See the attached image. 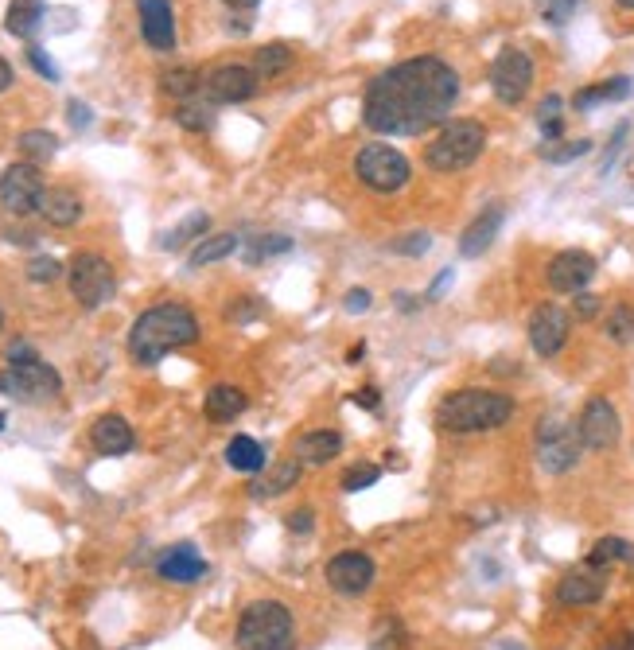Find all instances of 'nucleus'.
<instances>
[{
    "label": "nucleus",
    "instance_id": "nucleus-8",
    "mask_svg": "<svg viewBox=\"0 0 634 650\" xmlns=\"http://www.w3.org/2000/svg\"><path fill=\"white\" fill-rule=\"evenodd\" d=\"M533 448H537V464H541L545 475H568V471L580 464V456H584L576 421H564L557 413H545L537 421Z\"/></svg>",
    "mask_w": 634,
    "mask_h": 650
},
{
    "label": "nucleus",
    "instance_id": "nucleus-2",
    "mask_svg": "<svg viewBox=\"0 0 634 650\" xmlns=\"http://www.w3.org/2000/svg\"><path fill=\"white\" fill-rule=\"evenodd\" d=\"M199 339H203L199 316H195L187 304L168 300V304L144 308L141 316L133 320L125 347H129V359L137 362V366H156V362L168 359L172 351L195 347Z\"/></svg>",
    "mask_w": 634,
    "mask_h": 650
},
{
    "label": "nucleus",
    "instance_id": "nucleus-32",
    "mask_svg": "<svg viewBox=\"0 0 634 650\" xmlns=\"http://www.w3.org/2000/svg\"><path fill=\"white\" fill-rule=\"evenodd\" d=\"M619 561H634V545L627 538H599L592 549H588V557H584V565H592V569H611V565H619Z\"/></svg>",
    "mask_w": 634,
    "mask_h": 650
},
{
    "label": "nucleus",
    "instance_id": "nucleus-16",
    "mask_svg": "<svg viewBox=\"0 0 634 650\" xmlns=\"http://www.w3.org/2000/svg\"><path fill=\"white\" fill-rule=\"evenodd\" d=\"M596 269L599 261L588 250H561L553 253L549 265H545V285L553 292H561V296H576V292H584L592 285Z\"/></svg>",
    "mask_w": 634,
    "mask_h": 650
},
{
    "label": "nucleus",
    "instance_id": "nucleus-4",
    "mask_svg": "<svg viewBox=\"0 0 634 650\" xmlns=\"http://www.w3.org/2000/svg\"><path fill=\"white\" fill-rule=\"evenodd\" d=\"M483 148H487V125L475 117H456V121H444L436 137L424 145V164L440 176H456L483 156Z\"/></svg>",
    "mask_w": 634,
    "mask_h": 650
},
{
    "label": "nucleus",
    "instance_id": "nucleus-29",
    "mask_svg": "<svg viewBox=\"0 0 634 650\" xmlns=\"http://www.w3.org/2000/svg\"><path fill=\"white\" fill-rule=\"evenodd\" d=\"M207 234H211V215H207V211H191L179 226H172V230L160 238V250L176 253V250H183V246H191V242H203Z\"/></svg>",
    "mask_w": 634,
    "mask_h": 650
},
{
    "label": "nucleus",
    "instance_id": "nucleus-31",
    "mask_svg": "<svg viewBox=\"0 0 634 650\" xmlns=\"http://www.w3.org/2000/svg\"><path fill=\"white\" fill-rule=\"evenodd\" d=\"M160 90L183 106V102H191L203 90V74L195 71V67H172V71L160 74Z\"/></svg>",
    "mask_w": 634,
    "mask_h": 650
},
{
    "label": "nucleus",
    "instance_id": "nucleus-61",
    "mask_svg": "<svg viewBox=\"0 0 634 650\" xmlns=\"http://www.w3.org/2000/svg\"><path fill=\"white\" fill-rule=\"evenodd\" d=\"M4 425H8V417H4V413H0V433H4Z\"/></svg>",
    "mask_w": 634,
    "mask_h": 650
},
{
    "label": "nucleus",
    "instance_id": "nucleus-13",
    "mask_svg": "<svg viewBox=\"0 0 634 650\" xmlns=\"http://www.w3.org/2000/svg\"><path fill=\"white\" fill-rule=\"evenodd\" d=\"M526 335L537 359H557L568 347V339H572V312H564L561 304L545 300V304H537L529 312Z\"/></svg>",
    "mask_w": 634,
    "mask_h": 650
},
{
    "label": "nucleus",
    "instance_id": "nucleus-12",
    "mask_svg": "<svg viewBox=\"0 0 634 650\" xmlns=\"http://www.w3.org/2000/svg\"><path fill=\"white\" fill-rule=\"evenodd\" d=\"M576 433H580L584 452H611L623 440V417H619L615 401L603 394L584 401V409L576 417Z\"/></svg>",
    "mask_w": 634,
    "mask_h": 650
},
{
    "label": "nucleus",
    "instance_id": "nucleus-15",
    "mask_svg": "<svg viewBox=\"0 0 634 650\" xmlns=\"http://www.w3.org/2000/svg\"><path fill=\"white\" fill-rule=\"evenodd\" d=\"M323 577L327 584L339 592V596H366L370 588H374V580H378V565H374V557L370 553H362V549H343V553H335L327 565H323Z\"/></svg>",
    "mask_w": 634,
    "mask_h": 650
},
{
    "label": "nucleus",
    "instance_id": "nucleus-51",
    "mask_svg": "<svg viewBox=\"0 0 634 650\" xmlns=\"http://www.w3.org/2000/svg\"><path fill=\"white\" fill-rule=\"evenodd\" d=\"M67 121H71L74 133H82V129H90L94 113H90V106H86V102H71V106H67Z\"/></svg>",
    "mask_w": 634,
    "mask_h": 650
},
{
    "label": "nucleus",
    "instance_id": "nucleus-58",
    "mask_svg": "<svg viewBox=\"0 0 634 650\" xmlns=\"http://www.w3.org/2000/svg\"><path fill=\"white\" fill-rule=\"evenodd\" d=\"M362 359H366V343H354L351 351H347V362H351V366H358Z\"/></svg>",
    "mask_w": 634,
    "mask_h": 650
},
{
    "label": "nucleus",
    "instance_id": "nucleus-41",
    "mask_svg": "<svg viewBox=\"0 0 634 650\" xmlns=\"http://www.w3.org/2000/svg\"><path fill=\"white\" fill-rule=\"evenodd\" d=\"M63 273H67L63 261H55V257H47V253L28 261V281H32V285H55Z\"/></svg>",
    "mask_w": 634,
    "mask_h": 650
},
{
    "label": "nucleus",
    "instance_id": "nucleus-10",
    "mask_svg": "<svg viewBox=\"0 0 634 650\" xmlns=\"http://www.w3.org/2000/svg\"><path fill=\"white\" fill-rule=\"evenodd\" d=\"M487 78H491L494 98H498L502 106H522L529 98V90H533L537 67H533L526 47H502V51L494 55Z\"/></svg>",
    "mask_w": 634,
    "mask_h": 650
},
{
    "label": "nucleus",
    "instance_id": "nucleus-54",
    "mask_svg": "<svg viewBox=\"0 0 634 650\" xmlns=\"http://www.w3.org/2000/svg\"><path fill=\"white\" fill-rule=\"evenodd\" d=\"M354 405H358V409H378V405H382V394H378L374 386H362V390L354 394Z\"/></svg>",
    "mask_w": 634,
    "mask_h": 650
},
{
    "label": "nucleus",
    "instance_id": "nucleus-35",
    "mask_svg": "<svg viewBox=\"0 0 634 650\" xmlns=\"http://www.w3.org/2000/svg\"><path fill=\"white\" fill-rule=\"evenodd\" d=\"M537 125H541V137L545 145H557L564 137V98L561 94H545L541 106H537Z\"/></svg>",
    "mask_w": 634,
    "mask_h": 650
},
{
    "label": "nucleus",
    "instance_id": "nucleus-48",
    "mask_svg": "<svg viewBox=\"0 0 634 650\" xmlns=\"http://www.w3.org/2000/svg\"><path fill=\"white\" fill-rule=\"evenodd\" d=\"M39 351L28 343V339H12L8 351H4V366H24V362H36Z\"/></svg>",
    "mask_w": 634,
    "mask_h": 650
},
{
    "label": "nucleus",
    "instance_id": "nucleus-14",
    "mask_svg": "<svg viewBox=\"0 0 634 650\" xmlns=\"http://www.w3.org/2000/svg\"><path fill=\"white\" fill-rule=\"evenodd\" d=\"M261 78L246 63H218L203 74V98L211 106H242L257 94Z\"/></svg>",
    "mask_w": 634,
    "mask_h": 650
},
{
    "label": "nucleus",
    "instance_id": "nucleus-23",
    "mask_svg": "<svg viewBox=\"0 0 634 650\" xmlns=\"http://www.w3.org/2000/svg\"><path fill=\"white\" fill-rule=\"evenodd\" d=\"M39 215H43L47 226L67 230L82 218V195L74 187H47L43 199H39Z\"/></svg>",
    "mask_w": 634,
    "mask_h": 650
},
{
    "label": "nucleus",
    "instance_id": "nucleus-39",
    "mask_svg": "<svg viewBox=\"0 0 634 650\" xmlns=\"http://www.w3.org/2000/svg\"><path fill=\"white\" fill-rule=\"evenodd\" d=\"M409 647V631L401 627V619L393 615H382L374 635H370V650H405Z\"/></svg>",
    "mask_w": 634,
    "mask_h": 650
},
{
    "label": "nucleus",
    "instance_id": "nucleus-3",
    "mask_svg": "<svg viewBox=\"0 0 634 650\" xmlns=\"http://www.w3.org/2000/svg\"><path fill=\"white\" fill-rule=\"evenodd\" d=\"M518 401L506 390H491V386H463L452 390L436 401V429L452 436H479V433H498L514 421Z\"/></svg>",
    "mask_w": 634,
    "mask_h": 650
},
{
    "label": "nucleus",
    "instance_id": "nucleus-28",
    "mask_svg": "<svg viewBox=\"0 0 634 650\" xmlns=\"http://www.w3.org/2000/svg\"><path fill=\"white\" fill-rule=\"evenodd\" d=\"M43 24V0H12L4 12V32L16 39H32Z\"/></svg>",
    "mask_w": 634,
    "mask_h": 650
},
{
    "label": "nucleus",
    "instance_id": "nucleus-38",
    "mask_svg": "<svg viewBox=\"0 0 634 650\" xmlns=\"http://www.w3.org/2000/svg\"><path fill=\"white\" fill-rule=\"evenodd\" d=\"M172 117H176L179 129H187V133H211V129H214L211 102H183Z\"/></svg>",
    "mask_w": 634,
    "mask_h": 650
},
{
    "label": "nucleus",
    "instance_id": "nucleus-1",
    "mask_svg": "<svg viewBox=\"0 0 634 650\" xmlns=\"http://www.w3.org/2000/svg\"><path fill=\"white\" fill-rule=\"evenodd\" d=\"M459 71L440 55H409L374 74L362 90V125L378 137H421L452 121Z\"/></svg>",
    "mask_w": 634,
    "mask_h": 650
},
{
    "label": "nucleus",
    "instance_id": "nucleus-40",
    "mask_svg": "<svg viewBox=\"0 0 634 650\" xmlns=\"http://www.w3.org/2000/svg\"><path fill=\"white\" fill-rule=\"evenodd\" d=\"M382 479V464H370V460H362V464H354V468L343 471V491L347 495H358V491H370L374 483Z\"/></svg>",
    "mask_w": 634,
    "mask_h": 650
},
{
    "label": "nucleus",
    "instance_id": "nucleus-56",
    "mask_svg": "<svg viewBox=\"0 0 634 650\" xmlns=\"http://www.w3.org/2000/svg\"><path fill=\"white\" fill-rule=\"evenodd\" d=\"M421 304H424V296H421V300H413L409 292H401V296H397V308H401V312H417Z\"/></svg>",
    "mask_w": 634,
    "mask_h": 650
},
{
    "label": "nucleus",
    "instance_id": "nucleus-44",
    "mask_svg": "<svg viewBox=\"0 0 634 650\" xmlns=\"http://www.w3.org/2000/svg\"><path fill=\"white\" fill-rule=\"evenodd\" d=\"M389 250L401 253V257H424V253L432 250V234H428V230H409L405 238L389 242Z\"/></svg>",
    "mask_w": 634,
    "mask_h": 650
},
{
    "label": "nucleus",
    "instance_id": "nucleus-60",
    "mask_svg": "<svg viewBox=\"0 0 634 650\" xmlns=\"http://www.w3.org/2000/svg\"><path fill=\"white\" fill-rule=\"evenodd\" d=\"M615 4H619L623 12H634V0H615Z\"/></svg>",
    "mask_w": 634,
    "mask_h": 650
},
{
    "label": "nucleus",
    "instance_id": "nucleus-20",
    "mask_svg": "<svg viewBox=\"0 0 634 650\" xmlns=\"http://www.w3.org/2000/svg\"><path fill=\"white\" fill-rule=\"evenodd\" d=\"M502 218H506V211H502L498 203H491L487 211H479V215L471 218V222L463 226V234H459V257L475 261V257H483V253L491 250L498 230H502Z\"/></svg>",
    "mask_w": 634,
    "mask_h": 650
},
{
    "label": "nucleus",
    "instance_id": "nucleus-21",
    "mask_svg": "<svg viewBox=\"0 0 634 650\" xmlns=\"http://www.w3.org/2000/svg\"><path fill=\"white\" fill-rule=\"evenodd\" d=\"M90 444H94L98 456H129L133 444H137V433L121 413H102L90 425Z\"/></svg>",
    "mask_w": 634,
    "mask_h": 650
},
{
    "label": "nucleus",
    "instance_id": "nucleus-57",
    "mask_svg": "<svg viewBox=\"0 0 634 650\" xmlns=\"http://www.w3.org/2000/svg\"><path fill=\"white\" fill-rule=\"evenodd\" d=\"M222 4H226V8H234V12H253L261 0H222Z\"/></svg>",
    "mask_w": 634,
    "mask_h": 650
},
{
    "label": "nucleus",
    "instance_id": "nucleus-55",
    "mask_svg": "<svg viewBox=\"0 0 634 650\" xmlns=\"http://www.w3.org/2000/svg\"><path fill=\"white\" fill-rule=\"evenodd\" d=\"M12 82H16V71H12V63L0 55V94H8V90H12Z\"/></svg>",
    "mask_w": 634,
    "mask_h": 650
},
{
    "label": "nucleus",
    "instance_id": "nucleus-47",
    "mask_svg": "<svg viewBox=\"0 0 634 650\" xmlns=\"http://www.w3.org/2000/svg\"><path fill=\"white\" fill-rule=\"evenodd\" d=\"M28 63H32V71L43 74L47 82H59V67L51 63V55H47L39 43H28Z\"/></svg>",
    "mask_w": 634,
    "mask_h": 650
},
{
    "label": "nucleus",
    "instance_id": "nucleus-46",
    "mask_svg": "<svg viewBox=\"0 0 634 650\" xmlns=\"http://www.w3.org/2000/svg\"><path fill=\"white\" fill-rule=\"evenodd\" d=\"M284 526H288V534H312L316 510H312V506H296V510L284 514Z\"/></svg>",
    "mask_w": 634,
    "mask_h": 650
},
{
    "label": "nucleus",
    "instance_id": "nucleus-50",
    "mask_svg": "<svg viewBox=\"0 0 634 650\" xmlns=\"http://www.w3.org/2000/svg\"><path fill=\"white\" fill-rule=\"evenodd\" d=\"M576 4H580V0H549V4H545V20H549V24H568L572 12H576Z\"/></svg>",
    "mask_w": 634,
    "mask_h": 650
},
{
    "label": "nucleus",
    "instance_id": "nucleus-25",
    "mask_svg": "<svg viewBox=\"0 0 634 650\" xmlns=\"http://www.w3.org/2000/svg\"><path fill=\"white\" fill-rule=\"evenodd\" d=\"M627 94H631V78H627V74H615V78H607V82H599V86L576 90V94H572V109L592 113V109L603 106V102H623Z\"/></svg>",
    "mask_w": 634,
    "mask_h": 650
},
{
    "label": "nucleus",
    "instance_id": "nucleus-7",
    "mask_svg": "<svg viewBox=\"0 0 634 650\" xmlns=\"http://www.w3.org/2000/svg\"><path fill=\"white\" fill-rule=\"evenodd\" d=\"M67 285H71V296L78 308L98 312L117 296V273H113L109 257L94 250H78L71 257V265H67Z\"/></svg>",
    "mask_w": 634,
    "mask_h": 650
},
{
    "label": "nucleus",
    "instance_id": "nucleus-24",
    "mask_svg": "<svg viewBox=\"0 0 634 650\" xmlns=\"http://www.w3.org/2000/svg\"><path fill=\"white\" fill-rule=\"evenodd\" d=\"M339 452H343V433H335V429H312V433H304L296 440V460L304 468H323Z\"/></svg>",
    "mask_w": 634,
    "mask_h": 650
},
{
    "label": "nucleus",
    "instance_id": "nucleus-42",
    "mask_svg": "<svg viewBox=\"0 0 634 650\" xmlns=\"http://www.w3.org/2000/svg\"><path fill=\"white\" fill-rule=\"evenodd\" d=\"M261 312H265V304L246 292V296H234V300H230L226 320H230V324H253V320H261Z\"/></svg>",
    "mask_w": 634,
    "mask_h": 650
},
{
    "label": "nucleus",
    "instance_id": "nucleus-22",
    "mask_svg": "<svg viewBox=\"0 0 634 650\" xmlns=\"http://www.w3.org/2000/svg\"><path fill=\"white\" fill-rule=\"evenodd\" d=\"M246 409H249L246 390L234 386V382H214L211 390H207V398H203V417H207L211 425H230V421H238Z\"/></svg>",
    "mask_w": 634,
    "mask_h": 650
},
{
    "label": "nucleus",
    "instance_id": "nucleus-6",
    "mask_svg": "<svg viewBox=\"0 0 634 650\" xmlns=\"http://www.w3.org/2000/svg\"><path fill=\"white\" fill-rule=\"evenodd\" d=\"M351 168H354V180L362 183V187H370L374 195H397V191H405L409 180H413L409 156L401 148L382 145V141L358 148Z\"/></svg>",
    "mask_w": 634,
    "mask_h": 650
},
{
    "label": "nucleus",
    "instance_id": "nucleus-36",
    "mask_svg": "<svg viewBox=\"0 0 634 650\" xmlns=\"http://www.w3.org/2000/svg\"><path fill=\"white\" fill-rule=\"evenodd\" d=\"M603 335L615 347H634V304H615L603 316Z\"/></svg>",
    "mask_w": 634,
    "mask_h": 650
},
{
    "label": "nucleus",
    "instance_id": "nucleus-18",
    "mask_svg": "<svg viewBox=\"0 0 634 650\" xmlns=\"http://www.w3.org/2000/svg\"><path fill=\"white\" fill-rule=\"evenodd\" d=\"M603 592H607V577H603V569L584 565V569L564 573L553 596H557L561 608H592V604L603 600Z\"/></svg>",
    "mask_w": 634,
    "mask_h": 650
},
{
    "label": "nucleus",
    "instance_id": "nucleus-62",
    "mask_svg": "<svg viewBox=\"0 0 634 650\" xmlns=\"http://www.w3.org/2000/svg\"><path fill=\"white\" fill-rule=\"evenodd\" d=\"M0 331H4V312H0Z\"/></svg>",
    "mask_w": 634,
    "mask_h": 650
},
{
    "label": "nucleus",
    "instance_id": "nucleus-27",
    "mask_svg": "<svg viewBox=\"0 0 634 650\" xmlns=\"http://www.w3.org/2000/svg\"><path fill=\"white\" fill-rule=\"evenodd\" d=\"M300 475H304V464H300V460H281L269 475H261V479L249 487V495H253V499H277V495L292 491V487L300 483Z\"/></svg>",
    "mask_w": 634,
    "mask_h": 650
},
{
    "label": "nucleus",
    "instance_id": "nucleus-5",
    "mask_svg": "<svg viewBox=\"0 0 634 650\" xmlns=\"http://www.w3.org/2000/svg\"><path fill=\"white\" fill-rule=\"evenodd\" d=\"M238 650H296V619L281 600H253L234 631Z\"/></svg>",
    "mask_w": 634,
    "mask_h": 650
},
{
    "label": "nucleus",
    "instance_id": "nucleus-52",
    "mask_svg": "<svg viewBox=\"0 0 634 650\" xmlns=\"http://www.w3.org/2000/svg\"><path fill=\"white\" fill-rule=\"evenodd\" d=\"M452 277H456V269H444V273H440V277H436V281L428 285V292H424V300H428V304H436V300L444 296V289L452 285Z\"/></svg>",
    "mask_w": 634,
    "mask_h": 650
},
{
    "label": "nucleus",
    "instance_id": "nucleus-34",
    "mask_svg": "<svg viewBox=\"0 0 634 650\" xmlns=\"http://www.w3.org/2000/svg\"><path fill=\"white\" fill-rule=\"evenodd\" d=\"M288 67H292V47H288V43H265V47H257V55H253V71H257V78H281Z\"/></svg>",
    "mask_w": 634,
    "mask_h": 650
},
{
    "label": "nucleus",
    "instance_id": "nucleus-17",
    "mask_svg": "<svg viewBox=\"0 0 634 650\" xmlns=\"http://www.w3.org/2000/svg\"><path fill=\"white\" fill-rule=\"evenodd\" d=\"M137 24H141V39L152 51H160V55L176 51V8H172V0H137Z\"/></svg>",
    "mask_w": 634,
    "mask_h": 650
},
{
    "label": "nucleus",
    "instance_id": "nucleus-9",
    "mask_svg": "<svg viewBox=\"0 0 634 650\" xmlns=\"http://www.w3.org/2000/svg\"><path fill=\"white\" fill-rule=\"evenodd\" d=\"M0 394L20 405H47L63 394V374L51 362H24V366H4L0 370Z\"/></svg>",
    "mask_w": 634,
    "mask_h": 650
},
{
    "label": "nucleus",
    "instance_id": "nucleus-37",
    "mask_svg": "<svg viewBox=\"0 0 634 650\" xmlns=\"http://www.w3.org/2000/svg\"><path fill=\"white\" fill-rule=\"evenodd\" d=\"M292 238L288 234H257L253 242L246 246V265H261L269 257H281V253H292Z\"/></svg>",
    "mask_w": 634,
    "mask_h": 650
},
{
    "label": "nucleus",
    "instance_id": "nucleus-43",
    "mask_svg": "<svg viewBox=\"0 0 634 650\" xmlns=\"http://www.w3.org/2000/svg\"><path fill=\"white\" fill-rule=\"evenodd\" d=\"M584 152H592V141H584V137H580V141H568V145H561V141H557V145H541V156H545L549 164H572V160H580Z\"/></svg>",
    "mask_w": 634,
    "mask_h": 650
},
{
    "label": "nucleus",
    "instance_id": "nucleus-59",
    "mask_svg": "<svg viewBox=\"0 0 634 650\" xmlns=\"http://www.w3.org/2000/svg\"><path fill=\"white\" fill-rule=\"evenodd\" d=\"M619 639H623V643H615L611 650H634V635H619Z\"/></svg>",
    "mask_w": 634,
    "mask_h": 650
},
{
    "label": "nucleus",
    "instance_id": "nucleus-33",
    "mask_svg": "<svg viewBox=\"0 0 634 650\" xmlns=\"http://www.w3.org/2000/svg\"><path fill=\"white\" fill-rule=\"evenodd\" d=\"M16 148H20L24 160L43 164V160H51V156L59 152V137H55L51 129H24V133L16 137Z\"/></svg>",
    "mask_w": 634,
    "mask_h": 650
},
{
    "label": "nucleus",
    "instance_id": "nucleus-45",
    "mask_svg": "<svg viewBox=\"0 0 634 650\" xmlns=\"http://www.w3.org/2000/svg\"><path fill=\"white\" fill-rule=\"evenodd\" d=\"M599 312H603V300H599L596 292H576L572 296V320H580V324H588V320H596Z\"/></svg>",
    "mask_w": 634,
    "mask_h": 650
},
{
    "label": "nucleus",
    "instance_id": "nucleus-19",
    "mask_svg": "<svg viewBox=\"0 0 634 650\" xmlns=\"http://www.w3.org/2000/svg\"><path fill=\"white\" fill-rule=\"evenodd\" d=\"M156 577L168 580V584H199V580L207 577V561H203V553L191 542H179L160 553Z\"/></svg>",
    "mask_w": 634,
    "mask_h": 650
},
{
    "label": "nucleus",
    "instance_id": "nucleus-11",
    "mask_svg": "<svg viewBox=\"0 0 634 650\" xmlns=\"http://www.w3.org/2000/svg\"><path fill=\"white\" fill-rule=\"evenodd\" d=\"M43 191H47V183H43L39 164H32V160H16L0 172V207L12 218L39 215Z\"/></svg>",
    "mask_w": 634,
    "mask_h": 650
},
{
    "label": "nucleus",
    "instance_id": "nucleus-30",
    "mask_svg": "<svg viewBox=\"0 0 634 650\" xmlns=\"http://www.w3.org/2000/svg\"><path fill=\"white\" fill-rule=\"evenodd\" d=\"M226 464L234 471H242V475H257V471L265 468V444L246 433L234 436V440L226 444Z\"/></svg>",
    "mask_w": 634,
    "mask_h": 650
},
{
    "label": "nucleus",
    "instance_id": "nucleus-26",
    "mask_svg": "<svg viewBox=\"0 0 634 650\" xmlns=\"http://www.w3.org/2000/svg\"><path fill=\"white\" fill-rule=\"evenodd\" d=\"M238 246H242V238H238L234 230L207 234L203 242H195V246H191V257H187V265H191V269H207V265H218V261H226L230 253H238Z\"/></svg>",
    "mask_w": 634,
    "mask_h": 650
},
{
    "label": "nucleus",
    "instance_id": "nucleus-49",
    "mask_svg": "<svg viewBox=\"0 0 634 650\" xmlns=\"http://www.w3.org/2000/svg\"><path fill=\"white\" fill-rule=\"evenodd\" d=\"M370 304H374V292L370 289H351L343 296V312L347 316H362V312H370Z\"/></svg>",
    "mask_w": 634,
    "mask_h": 650
},
{
    "label": "nucleus",
    "instance_id": "nucleus-53",
    "mask_svg": "<svg viewBox=\"0 0 634 650\" xmlns=\"http://www.w3.org/2000/svg\"><path fill=\"white\" fill-rule=\"evenodd\" d=\"M627 133H631V125H627V121H623V125H619V129H615V141H611V148H607V160H603V176H607V172H611V160H615V156H619V148H623V141H627Z\"/></svg>",
    "mask_w": 634,
    "mask_h": 650
}]
</instances>
